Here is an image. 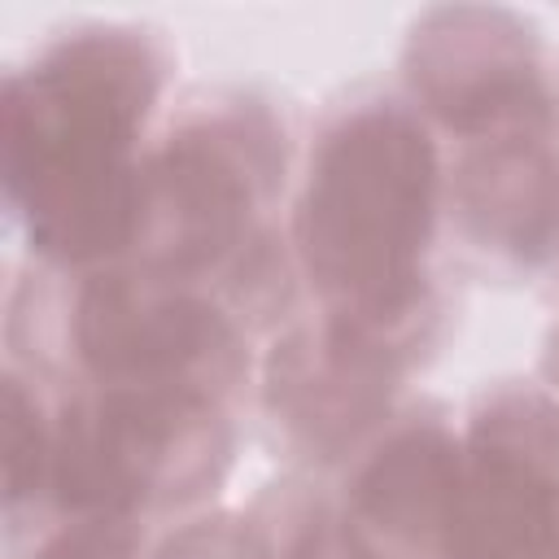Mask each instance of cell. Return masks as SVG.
I'll return each instance as SVG.
<instances>
[{"instance_id": "obj_2", "label": "cell", "mask_w": 559, "mask_h": 559, "mask_svg": "<svg viewBox=\"0 0 559 559\" xmlns=\"http://www.w3.org/2000/svg\"><path fill=\"white\" fill-rule=\"evenodd\" d=\"M432 223V148L402 114L376 109L345 122L310 179L306 258L319 284L367 328L402 310Z\"/></svg>"}, {"instance_id": "obj_1", "label": "cell", "mask_w": 559, "mask_h": 559, "mask_svg": "<svg viewBox=\"0 0 559 559\" xmlns=\"http://www.w3.org/2000/svg\"><path fill=\"white\" fill-rule=\"evenodd\" d=\"M148 96V57L114 35L66 44L9 83V188L48 253L92 258L131 240L140 170L127 144Z\"/></svg>"}, {"instance_id": "obj_3", "label": "cell", "mask_w": 559, "mask_h": 559, "mask_svg": "<svg viewBox=\"0 0 559 559\" xmlns=\"http://www.w3.org/2000/svg\"><path fill=\"white\" fill-rule=\"evenodd\" d=\"M210 402L197 389H109L66 411L57 485L70 507L118 520L131 507L188 498L214 454Z\"/></svg>"}, {"instance_id": "obj_7", "label": "cell", "mask_w": 559, "mask_h": 559, "mask_svg": "<svg viewBox=\"0 0 559 559\" xmlns=\"http://www.w3.org/2000/svg\"><path fill=\"white\" fill-rule=\"evenodd\" d=\"M131 542L118 528V520H92L87 528H74L57 537L39 559H127Z\"/></svg>"}, {"instance_id": "obj_4", "label": "cell", "mask_w": 559, "mask_h": 559, "mask_svg": "<svg viewBox=\"0 0 559 559\" xmlns=\"http://www.w3.org/2000/svg\"><path fill=\"white\" fill-rule=\"evenodd\" d=\"M245 214L249 175L240 162L210 135H183L140 175L131 240L153 253V266L192 271L231 249Z\"/></svg>"}, {"instance_id": "obj_5", "label": "cell", "mask_w": 559, "mask_h": 559, "mask_svg": "<svg viewBox=\"0 0 559 559\" xmlns=\"http://www.w3.org/2000/svg\"><path fill=\"white\" fill-rule=\"evenodd\" d=\"M79 341L83 358L100 376L127 380V389H175L162 380L188 376L205 349H231L227 323L188 301L170 297L144 284H131L114 275L109 284H96L79 306Z\"/></svg>"}, {"instance_id": "obj_6", "label": "cell", "mask_w": 559, "mask_h": 559, "mask_svg": "<svg viewBox=\"0 0 559 559\" xmlns=\"http://www.w3.org/2000/svg\"><path fill=\"white\" fill-rule=\"evenodd\" d=\"M463 472L450 441L428 428L389 445L358 485V524L384 537L389 559H454Z\"/></svg>"}]
</instances>
